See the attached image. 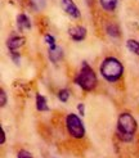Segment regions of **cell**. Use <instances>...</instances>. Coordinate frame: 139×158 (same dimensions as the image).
Here are the masks:
<instances>
[{"label":"cell","mask_w":139,"mask_h":158,"mask_svg":"<svg viewBox=\"0 0 139 158\" xmlns=\"http://www.w3.org/2000/svg\"><path fill=\"white\" fill-rule=\"evenodd\" d=\"M99 72L106 81L117 82L124 75V66L117 58L107 57L100 64Z\"/></svg>","instance_id":"obj_1"},{"label":"cell","mask_w":139,"mask_h":158,"mask_svg":"<svg viewBox=\"0 0 139 158\" xmlns=\"http://www.w3.org/2000/svg\"><path fill=\"white\" fill-rule=\"evenodd\" d=\"M138 129V123L133 114L121 113L117 118V136L122 141H130Z\"/></svg>","instance_id":"obj_2"},{"label":"cell","mask_w":139,"mask_h":158,"mask_svg":"<svg viewBox=\"0 0 139 158\" xmlns=\"http://www.w3.org/2000/svg\"><path fill=\"white\" fill-rule=\"evenodd\" d=\"M75 84L79 85L84 91H91L95 89L98 84L97 75L86 62H82V66L79 71V73L75 77Z\"/></svg>","instance_id":"obj_3"},{"label":"cell","mask_w":139,"mask_h":158,"mask_svg":"<svg viewBox=\"0 0 139 158\" xmlns=\"http://www.w3.org/2000/svg\"><path fill=\"white\" fill-rule=\"evenodd\" d=\"M66 127L68 134L75 139H81L85 135V127L81 118L75 113H68L66 116Z\"/></svg>","instance_id":"obj_4"},{"label":"cell","mask_w":139,"mask_h":158,"mask_svg":"<svg viewBox=\"0 0 139 158\" xmlns=\"http://www.w3.org/2000/svg\"><path fill=\"white\" fill-rule=\"evenodd\" d=\"M61 5H62V9H63L70 17H72L75 19L80 18V10L72 0H62Z\"/></svg>","instance_id":"obj_5"},{"label":"cell","mask_w":139,"mask_h":158,"mask_svg":"<svg viewBox=\"0 0 139 158\" xmlns=\"http://www.w3.org/2000/svg\"><path fill=\"white\" fill-rule=\"evenodd\" d=\"M68 35L74 41H82L86 37V28L82 26H71L68 28Z\"/></svg>","instance_id":"obj_6"},{"label":"cell","mask_w":139,"mask_h":158,"mask_svg":"<svg viewBox=\"0 0 139 158\" xmlns=\"http://www.w3.org/2000/svg\"><path fill=\"white\" fill-rule=\"evenodd\" d=\"M25 41H26V39L23 36L14 35V36H11L6 40V46H8V49H9L11 52H14V50H18L21 46L25 45Z\"/></svg>","instance_id":"obj_7"},{"label":"cell","mask_w":139,"mask_h":158,"mask_svg":"<svg viewBox=\"0 0 139 158\" xmlns=\"http://www.w3.org/2000/svg\"><path fill=\"white\" fill-rule=\"evenodd\" d=\"M48 57L49 60L53 63H58L63 58V49L61 46H54V48H49L48 50Z\"/></svg>","instance_id":"obj_8"},{"label":"cell","mask_w":139,"mask_h":158,"mask_svg":"<svg viewBox=\"0 0 139 158\" xmlns=\"http://www.w3.org/2000/svg\"><path fill=\"white\" fill-rule=\"evenodd\" d=\"M17 27H18V31L19 32H22L23 30H30L31 28V22H30V18L27 17L26 14H18L17 15Z\"/></svg>","instance_id":"obj_9"},{"label":"cell","mask_w":139,"mask_h":158,"mask_svg":"<svg viewBox=\"0 0 139 158\" xmlns=\"http://www.w3.org/2000/svg\"><path fill=\"white\" fill-rule=\"evenodd\" d=\"M36 109L39 112H48L49 110V106L48 102H46V98L41 94H36Z\"/></svg>","instance_id":"obj_10"},{"label":"cell","mask_w":139,"mask_h":158,"mask_svg":"<svg viewBox=\"0 0 139 158\" xmlns=\"http://www.w3.org/2000/svg\"><path fill=\"white\" fill-rule=\"evenodd\" d=\"M99 3L106 12H113L117 6V0H99Z\"/></svg>","instance_id":"obj_11"},{"label":"cell","mask_w":139,"mask_h":158,"mask_svg":"<svg viewBox=\"0 0 139 158\" xmlns=\"http://www.w3.org/2000/svg\"><path fill=\"white\" fill-rule=\"evenodd\" d=\"M126 48L134 55H139V41L134 40V39H129V40L126 41Z\"/></svg>","instance_id":"obj_12"},{"label":"cell","mask_w":139,"mask_h":158,"mask_svg":"<svg viewBox=\"0 0 139 158\" xmlns=\"http://www.w3.org/2000/svg\"><path fill=\"white\" fill-rule=\"evenodd\" d=\"M106 31H107V34L110 36H112V37H119L120 36V28H119L117 25H115V23H110V25H107Z\"/></svg>","instance_id":"obj_13"},{"label":"cell","mask_w":139,"mask_h":158,"mask_svg":"<svg viewBox=\"0 0 139 158\" xmlns=\"http://www.w3.org/2000/svg\"><path fill=\"white\" fill-rule=\"evenodd\" d=\"M57 97H58V99L62 102V103H66V102L70 99V90L68 89H61L57 93Z\"/></svg>","instance_id":"obj_14"},{"label":"cell","mask_w":139,"mask_h":158,"mask_svg":"<svg viewBox=\"0 0 139 158\" xmlns=\"http://www.w3.org/2000/svg\"><path fill=\"white\" fill-rule=\"evenodd\" d=\"M44 40H45L46 44L49 45V48H54V46H57V44H56V39H54L50 34H45Z\"/></svg>","instance_id":"obj_15"},{"label":"cell","mask_w":139,"mask_h":158,"mask_svg":"<svg viewBox=\"0 0 139 158\" xmlns=\"http://www.w3.org/2000/svg\"><path fill=\"white\" fill-rule=\"evenodd\" d=\"M17 158H34V157L28 151H26V149H21L17 154Z\"/></svg>","instance_id":"obj_16"},{"label":"cell","mask_w":139,"mask_h":158,"mask_svg":"<svg viewBox=\"0 0 139 158\" xmlns=\"http://www.w3.org/2000/svg\"><path fill=\"white\" fill-rule=\"evenodd\" d=\"M6 102H8V98H6V94L4 91V89L0 90V107H5L6 104Z\"/></svg>","instance_id":"obj_17"},{"label":"cell","mask_w":139,"mask_h":158,"mask_svg":"<svg viewBox=\"0 0 139 158\" xmlns=\"http://www.w3.org/2000/svg\"><path fill=\"white\" fill-rule=\"evenodd\" d=\"M11 57H12V59H13V62L15 63V64H19V60H21V54H19L17 50L11 52Z\"/></svg>","instance_id":"obj_18"},{"label":"cell","mask_w":139,"mask_h":158,"mask_svg":"<svg viewBox=\"0 0 139 158\" xmlns=\"http://www.w3.org/2000/svg\"><path fill=\"white\" fill-rule=\"evenodd\" d=\"M77 110H79V114L81 117H84L85 116V104L84 103H79L77 104Z\"/></svg>","instance_id":"obj_19"},{"label":"cell","mask_w":139,"mask_h":158,"mask_svg":"<svg viewBox=\"0 0 139 158\" xmlns=\"http://www.w3.org/2000/svg\"><path fill=\"white\" fill-rule=\"evenodd\" d=\"M5 143V131L2 129V135H0V144H4Z\"/></svg>","instance_id":"obj_20"}]
</instances>
